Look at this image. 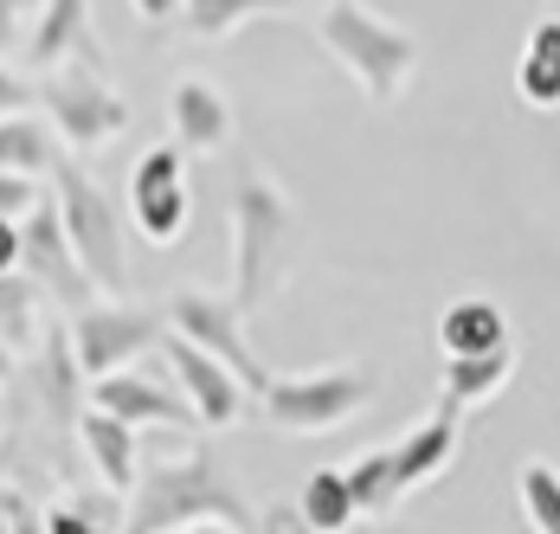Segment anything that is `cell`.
Wrapping results in <instances>:
<instances>
[{
	"label": "cell",
	"instance_id": "20",
	"mask_svg": "<svg viewBox=\"0 0 560 534\" xmlns=\"http://www.w3.org/2000/svg\"><path fill=\"white\" fill-rule=\"evenodd\" d=\"M296 509H303L310 534H348L361 522V502H354V489H348V471H310Z\"/></svg>",
	"mask_w": 560,
	"mask_h": 534
},
{
	"label": "cell",
	"instance_id": "28",
	"mask_svg": "<svg viewBox=\"0 0 560 534\" xmlns=\"http://www.w3.org/2000/svg\"><path fill=\"white\" fill-rule=\"evenodd\" d=\"M39 109V84L20 78L13 65H0V116H33Z\"/></svg>",
	"mask_w": 560,
	"mask_h": 534
},
{
	"label": "cell",
	"instance_id": "31",
	"mask_svg": "<svg viewBox=\"0 0 560 534\" xmlns=\"http://www.w3.org/2000/svg\"><path fill=\"white\" fill-rule=\"evenodd\" d=\"M20 270V219H0V277Z\"/></svg>",
	"mask_w": 560,
	"mask_h": 534
},
{
	"label": "cell",
	"instance_id": "5",
	"mask_svg": "<svg viewBox=\"0 0 560 534\" xmlns=\"http://www.w3.org/2000/svg\"><path fill=\"white\" fill-rule=\"evenodd\" d=\"M374 386H381L374 368H316V374H278L258 406L278 431L316 438V431H336L341 419H354L374 399Z\"/></svg>",
	"mask_w": 560,
	"mask_h": 534
},
{
	"label": "cell",
	"instance_id": "6",
	"mask_svg": "<svg viewBox=\"0 0 560 534\" xmlns=\"http://www.w3.org/2000/svg\"><path fill=\"white\" fill-rule=\"evenodd\" d=\"M168 341V322L155 316V310H142V303H91V310H78L71 316V355H78V368H84V386H97V380L110 374H129V361L136 355H149V348H162Z\"/></svg>",
	"mask_w": 560,
	"mask_h": 534
},
{
	"label": "cell",
	"instance_id": "11",
	"mask_svg": "<svg viewBox=\"0 0 560 534\" xmlns=\"http://www.w3.org/2000/svg\"><path fill=\"white\" fill-rule=\"evenodd\" d=\"M129 207H136V225L149 245H174L187 232V213H194V194H187V174H180V142H162L136 161L129 174Z\"/></svg>",
	"mask_w": 560,
	"mask_h": 534
},
{
	"label": "cell",
	"instance_id": "35",
	"mask_svg": "<svg viewBox=\"0 0 560 534\" xmlns=\"http://www.w3.org/2000/svg\"><path fill=\"white\" fill-rule=\"evenodd\" d=\"M180 534H232L225 522H200V529H180Z\"/></svg>",
	"mask_w": 560,
	"mask_h": 534
},
{
	"label": "cell",
	"instance_id": "12",
	"mask_svg": "<svg viewBox=\"0 0 560 534\" xmlns=\"http://www.w3.org/2000/svg\"><path fill=\"white\" fill-rule=\"evenodd\" d=\"M26 65L33 71H65V65L104 71V46L91 33V0H46L26 33Z\"/></svg>",
	"mask_w": 560,
	"mask_h": 534
},
{
	"label": "cell",
	"instance_id": "24",
	"mask_svg": "<svg viewBox=\"0 0 560 534\" xmlns=\"http://www.w3.org/2000/svg\"><path fill=\"white\" fill-rule=\"evenodd\" d=\"M348 489H354L361 515H387L393 502L406 496V489H399V471H393V444H387V451L354 457V464H348Z\"/></svg>",
	"mask_w": 560,
	"mask_h": 534
},
{
	"label": "cell",
	"instance_id": "19",
	"mask_svg": "<svg viewBox=\"0 0 560 534\" xmlns=\"http://www.w3.org/2000/svg\"><path fill=\"white\" fill-rule=\"evenodd\" d=\"M515 91L535 109H560V20H541L528 33L522 65H515Z\"/></svg>",
	"mask_w": 560,
	"mask_h": 534
},
{
	"label": "cell",
	"instance_id": "21",
	"mask_svg": "<svg viewBox=\"0 0 560 534\" xmlns=\"http://www.w3.org/2000/svg\"><path fill=\"white\" fill-rule=\"evenodd\" d=\"M0 167L7 174H52L58 167V136L52 123H39V116H0Z\"/></svg>",
	"mask_w": 560,
	"mask_h": 534
},
{
	"label": "cell",
	"instance_id": "13",
	"mask_svg": "<svg viewBox=\"0 0 560 534\" xmlns=\"http://www.w3.org/2000/svg\"><path fill=\"white\" fill-rule=\"evenodd\" d=\"M91 406H97V413H110V419H122V426H136V431H142V426H174V431L200 426L174 380L136 374V368H129V374L97 380V386H91Z\"/></svg>",
	"mask_w": 560,
	"mask_h": 534
},
{
	"label": "cell",
	"instance_id": "7",
	"mask_svg": "<svg viewBox=\"0 0 560 534\" xmlns=\"http://www.w3.org/2000/svg\"><path fill=\"white\" fill-rule=\"evenodd\" d=\"M39 109H46L52 136L65 142V149H78V155L104 149V142H116V136L129 129V104L104 84V71H84V65L46 71V84H39Z\"/></svg>",
	"mask_w": 560,
	"mask_h": 534
},
{
	"label": "cell",
	"instance_id": "9",
	"mask_svg": "<svg viewBox=\"0 0 560 534\" xmlns=\"http://www.w3.org/2000/svg\"><path fill=\"white\" fill-rule=\"evenodd\" d=\"M20 270H26L52 303H65L71 316L97 303V283H91V270L78 265V252H71V239H65V219H58L52 194L20 219Z\"/></svg>",
	"mask_w": 560,
	"mask_h": 534
},
{
	"label": "cell",
	"instance_id": "22",
	"mask_svg": "<svg viewBox=\"0 0 560 534\" xmlns=\"http://www.w3.org/2000/svg\"><path fill=\"white\" fill-rule=\"evenodd\" d=\"M39 283L26 277V270H7L0 277V341L20 355V348H33L39 341Z\"/></svg>",
	"mask_w": 560,
	"mask_h": 534
},
{
	"label": "cell",
	"instance_id": "27",
	"mask_svg": "<svg viewBox=\"0 0 560 534\" xmlns=\"http://www.w3.org/2000/svg\"><path fill=\"white\" fill-rule=\"evenodd\" d=\"M39 7L46 0H0V53H26V33H33V20H39Z\"/></svg>",
	"mask_w": 560,
	"mask_h": 534
},
{
	"label": "cell",
	"instance_id": "32",
	"mask_svg": "<svg viewBox=\"0 0 560 534\" xmlns=\"http://www.w3.org/2000/svg\"><path fill=\"white\" fill-rule=\"evenodd\" d=\"M265 534H310V522H303V509H271Z\"/></svg>",
	"mask_w": 560,
	"mask_h": 534
},
{
	"label": "cell",
	"instance_id": "16",
	"mask_svg": "<svg viewBox=\"0 0 560 534\" xmlns=\"http://www.w3.org/2000/svg\"><path fill=\"white\" fill-rule=\"evenodd\" d=\"M457 413L439 406L432 419H419V426L399 431V444H393V471H399V489H425V483L445 471L451 457H457Z\"/></svg>",
	"mask_w": 560,
	"mask_h": 534
},
{
	"label": "cell",
	"instance_id": "18",
	"mask_svg": "<svg viewBox=\"0 0 560 534\" xmlns=\"http://www.w3.org/2000/svg\"><path fill=\"white\" fill-rule=\"evenodd\" d=\"M515 374V348H497V355H470V361H445V393H439V406L451 413H464V406H483V399H497Z\"/></svg>",
	"mask_w": 560,
	"mask_h": 534
},
{
	"label": "cell",
	"instance_id": "15",
	"mask_svg": "<svg viewBox=\"0 0 560 534\" xmlns=\"http://www.w3.org/2000/svg\"><path fill=\"white\" fill-rule=\"evenodd\" d=\"M168 123H174V142L194 149V155H213L232 142V104H225L220 84L207 78H180L168 97Z\"/></svg>",
	"mask_w": 560,
	"mask_h": 534
},
{
	"label": "cell",
	"instance_id": "3",
	"mask_svg": "<svg viewBox=\"0 0 560 534\" xmlns=\"http://www.w3.org/2000/svg\"><path fill=\"white\" fill-rule=\"evenodd\" d=\"M316 39H323L329 58L361 84V97L381 104V109H387L393 97L406 91V78L419 71V39H412L406 26H393L387 13H374L368 0H329V7H316Z\"/></svg>",
	"mask_w": 560,
	"mask_h": 534
},
{
	"label": "cell",
	"instance_id": "34",
	"mask_svg": "<svg viewBox=\"0 0 560 534\" xmlns=\"http://www.w3.org/2000/svg\"><path fill=\"white\" fill-rule=\"evenodd\" d=\"M0 380H13V348L0 341Z\"/></svg>",
	"mask_w": 560,
	"mask_h": 534
},
{
	"label": "cell",
	"instance_id": "4",
	"mask_svg": "<svg viewBox=\"0 0 560 534\" xmlns=\"http://www.w3.org/2000/svg\"><path fill=\"white\" fill-rule=\"evenodd\" d=\"M52 200H58V219H65V239L78 252V265L91 270L97 290L122 297L129 283V252H122V219H116L110 194L78 167V161H58L52 167Z\"/></svg>",
	"mask_w": 560,
	"mask_h": 534
},
{
	"label": "cell",
	"instance_id": "29",
	"mask_svg": "<svg viewBox=\"0 0 560 534\" xmlns=\"http://www.w3.org/2000/svg\"><path fill=\"white\" fill-rule=\"evenodd\" d=\"M0 509H7V534H46V515L20 489H0Z\"/></svg>",
	"mask_w": 560,
	"mask_h": 534
},
{
	"label": "cell",
	"instance_id": "30",
	"mask_svg": "<svg viewBox=\"0 0 560 534\" xmlns=\"http://www.w3.org/2000/svg\"><path fill=\"white\" fill-rule=\"evenodd\" d=\"M46 534H110V529L84 509H46Z\"/></svg>",
	"mask_w": 560,
	"mask_h": 534
},
{
	"label": "cell",
	"instance_id": "36",
	"mask_svg": "<svg viewBox=\"0 0 560 534\" xmlns=\"http://www.w3.org/2000/svg\"><path fill=\"white\" fill-rule=\"evenodd\" d=\"M316 7H329V0H316Z\"/></svg>",
	"mask_w": 560,
	"mask_h": 534
},
{
	"label": "cell",
	"instance_id": "14",
	"mask_svg": "<svg viewBox=\"0 0 560 534\" xmlns=\"http://www.w3.org/2000/svg\"><path fill=\"white\" fill-rule=\"evenodd\" d=\"M78 444H84L91 471L104 477L110 496H136V483H142V444H136V426H122V419H110V413L84 406V413H78Z\"/></svg>",
	"mask_w": 560,
	"mask_h": 534
},
{
	"label": "cell",
	"instance_id": "17",
	"mask_svg": "<svg viewBox=\"0 0 560 534\" xmlns=\"http://www.w3.org/2000/svg\"><path fill=\"white\" fill-rule=\"evenodd\" d=\"M439 341H445L451 361H470V355L515 348V341H509V316L490 303V297H457L445 316H439Z\"/></svg>",
	"mask_w": 560,
	"mask_h": 534
},
{
	"label": "cell",
	"instance_id": "2",
	"mask_svg": "<svg viewBox=\"0 0 560 534\" xmlns=\"http://www.w3.org/2000/svg\"><path fill=\"white\" fill-rule=\"evenodd\" d=\"M296 245H303V225H296L290 194L265 174H245L232 187V303L238 316H258L283 290Z\"/></svg>",
	"mask_w": 560,
	"mask_h": 534
},
{
	"label": "cell",
	"instance_id": "10",
	"mask_svg": "<svg viewBox=\"0 0 560 534\" xmlns=\"http://www.w3.org/2000/svg\"><path fill=\"white\" fill-rule=\"evenodd\" d=\"M162 355H168V380L180 386V399L194 406V419H200V431H225V426H238L245 419V380L232 374L225 361H213L207 348H194L187 335H174L168 328V341H162Z\"/></svg>",
	"mask_w": 560,
	"mask_h": 534
},
{
	"label": "cell",
	"instance_id": "25",
	"mask_svg": "<svg viewBox=\"0 0 560 534\" xmlns=\"http://www.w3.org/2000/svg\"><path fill=\"white\" fill-rule=\"evenodd\" d=\"M515 489H522V509H528L535 534H560V471L555 464L548 457H528Z\"/></svg>",
	"mask_w": 560,
	"mask_h": 534
},
{
	"label": "cell",
	"instance_id": "1",
	"mask_svg": "<svg viewBox=\"0 0 560 534\" xmlns=\"http://www.w3.org/2000/svg\"><path fill=\"white\" fill-rule=\"evenodd\" d=\"M200 522H225L232 534H265V522L252 515V502L238 496V483L225 477V464L207 444L142 471L136 496H129V515H122V534H180L200 529Z\"/></svg>",
	"mask_w": 560,
	"mask_h": 534
},
{
	"label": "cell",
	"instance_id": "23",
	"mask_svg": "<svg viewBox=\"0 0 560 534\" xmlns=\"http://www.w3.org/2000/svg\"><path fill=\"white\" fill-rule=\"evenodd\" d=\"M290 0H180V20L194 39H232L252 13H278Z\"/></svg>",
	"mask_w": 560,
	"mask_h": 534
},
{
	"label": "cell",
	"instance_id": "26",
	"mask_svg": "<svg viewBox=\"0 0 560 534\" xmlns=\"http://www.w3.org/2000/svg\"><path fill=\"white\" fill-rule=\"evenodd\" d=\"M39 200H46V187H39L33 174H7V167H0V219H26Z\"/></svg>",
	"mask_w": 560,
	"mask_h": 534
},
{
	"label": "cell",
	"instance_id": "8",
	"mask_svg": "<svg viewBox=\"0 0 560 534\" xmlns=\"http://www.w3.org/2000/svg\"><path fill=\"white\" fill-rule=\"evenodd\" d=\"M168 328L174 335H187L194 348H207L213 361H225L232 374L245 380V393L252 399H265L271 393V368L252 355V341H245V316H238V303L232 297H207V290H180L168 303Z\"/></svg>",
	"mask_w": 560,
	"mask_h": 534
},
{
	"label": "cell",
	"instance_id": "33",
	"mask_svg": "<svg viewBox=\"0 0 560 534\" xmlns=\"http://www.w3.org/2000/svg\"><path fill=\"white\" fill-rule=\"evenodd\" d=\"M136 13L149 26H168V20H180V0H136Z\"/></svg>",
	"mask_w": 560,
	"mask_h": 534
}]
</instances>
